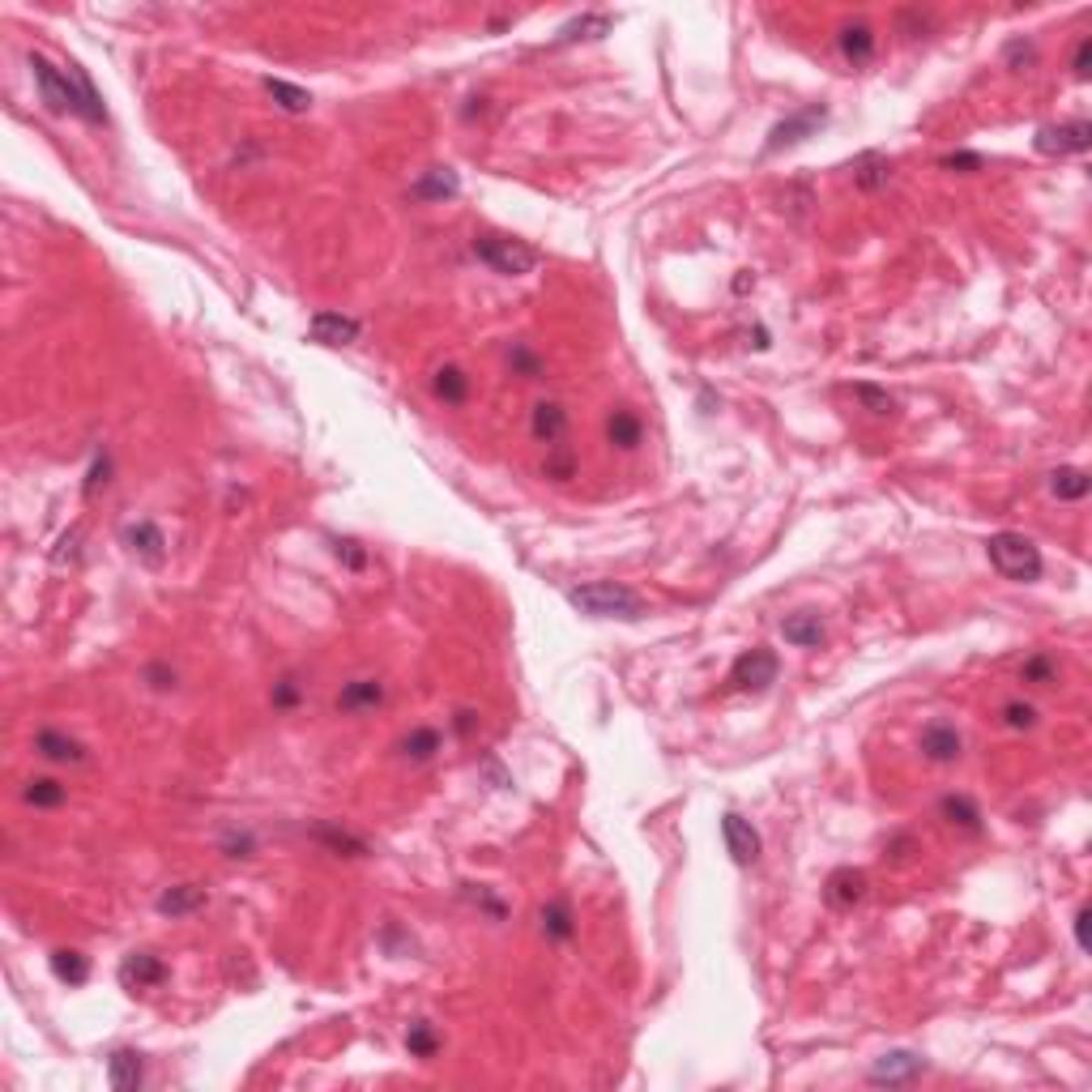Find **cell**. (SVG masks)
Masks as SVG:
<instances>
[{
	"label": "cell",
	"instance_id": "cell-1",
	"mask_svg": "<svg viewBox=\"0 0 1092 1092\" xmlns=\"http://www.w3.org/2000/svg\"><path fill=\"white\" fill-rule=\"evenodd\" d=\"M26 65H30V77H35V86H39V94H43V107H47L52 116L73 112V116H82L86 124H103V120H107V107H103V99H99V90L90 86V77L77 69V65L56 69L43 52H30Z\"/></svg>",
	"mask_w": 1092,
	"mask_h": 1092
},
{
	"label": "cell",
	"instance_id": "cell-2",
	"mask_svg": "<svg viewBox=\"0 0 1092 1092\" xmlns=\"http://www.w3.org/2000/svg\"><path fill=\"white\" fill-rule=\"evenodd\" d=\"M567 602L584 614H593V619H640L644 614V597L619 580L576 584V589H567Z\"/></svg>",
	"mask_w": 1092,
	"mask_h": 1092
},
{
	"label": "cell",
	"instance_id": "cell-3",
	"mask_svg": "<svg viewBox=\"0 0 1092 1092\" xmlns=\"http://www.w3.org/2000/svg\"><path fill=\"white\" fill-rule=\"evenodd\" d=\"M986 555H990V563L999 567V572L1007 576V580H1020V584H1028V580H1037L1041 576V550L1028 543L1024 534H1011V530H1003V534H994L990 543H986Z\"/></svg>",
	"mask_w": 1092,
	"mask_h": 1092
},
{
	"label": "cell",
	"instance_id": "cell-4",
	"mask_svg": "<svg viewBox=\"0 0 1092 1092\" xmlns=\"http://www.w3.org/2000/svg\"><path fill=\"white\" fill-rule=\"evenodd\" d=\"M474 257H479L487 269L496 274H509V278H521V274H534L538 269V248H530L526 240H509V235H479L474 240Z\"/></svg>",
	"mask_w": 1092,
	"mask_h": 1092
},
{
	"label": "cell",
	"instance_id": "cell-5",
	"mask_svg": "<svg viewBox=\"0 0 1092 1092\" xmlns=\"http://www.w3.org/2000/svg\"><path fill=\"white\" fill-rule=\"evenodd\" d=\"M1033 146H1037V154H1050V158H1063V154H1084V150L1092 146V124H1088V120L1046 124V129H1037Z\"/></svg>",
	"mask_w": 1092,
	"mask_h": 1092
},
{
	"label": "cell",
	"instance_id": "cell-6",
	"mask_svg": "<svg viewBox=\"0 0 1092 1092\" xmlns=\"http://www.w3.org/2000/svg\"><path fill=\"white\" fill-rule=\"evenodd\" d=\"M772 683H777V653L772 648H747L730 670L734 691H768Z\"/></svg>",
	"mask_w": 1092,
	"mask_h": 1092
},
{
	"label": "cell",
	"instance_id": "cell-7",
	"mask_svg": "<svg viewBox=\"0 0 1092 1092\" xmlns=\"http://www.w3.org/2000/svg\"><path fill=\"white\" fill-rule=\"evenodd\" d=\"M824 120H828V107H819V103L815 107H802V112L785 116V120H777V124H772V133H768V141H764V154H781L789 146H798V141L811 137Z\"/></svg>",
	"mask_w": 1092,
	"mask_h": 1092
},
{
	"label": "cell",
	"instance_id": "cell-8",
	"mask_svg": "<svg viewBox=\"0 0 1092 1092\" xmlns=\"http://www.w3.org/2000/svg\"><path fill=\"white\" fill-rule=\"evenodd\" d=\"M960 751H964V738L952 721H930L922 730V755L930 764H956Z\"/></svg>",
	"mask_w": 1092,
	"mask_h": 1092
},
{
	"label": "cell",
	"instance_id": "cell-9",
	"mask_svg": "<svg viewBox=\"0 0 1092 1092\" xmlns=\"http://www.w3.org/2000/svg\"><path fill=\"white\" fill-rule=\"evenodd\" d=\"M721 836H725V849H730V858L738 866L759 862V832L751 828V819H742V815L730 811L721 819Z\"/></svg>",
	"mask_w": 1092,
	"mask_h": 1092
},
{
	"label": "cell",
	"instance_id": "cell-10",
	"mask_svg": "<svg viewBox=\"0 0 1092 1092\" xmlns=\"http://www.w3.org/2000/svg\"><path fill=\"white\" fill-rule=\"evenodd\" d=\"M35 755H43L47 764H86L90 759L86 742H77L65 730H39L35 734Z\"/></svg>",
	"mask_w": 1092,
	"mask_h": 1092
},
{
	"label": "cell",
	"instance_id": "cell-11",
	"mask_svg": "<svg viewBox=\"0 0 1092 1092\" xmlns=\"http://www.w3.org/2000/svg\"><path fill=\"white\" fill-rule=\"evenodd\" d=\"M926 1071V1058H917L913 1050H892L870 1067V1084H909Z\"/></svg>",
	"mask_w": 1092,
	"mask_h": 1092
},
{
	"label": "cell",
	"instance_id": "cell-12",
	"mask_svg": "<svg viewBox=\"0 0 1092 1092\" xmlns=\"http://www.w3.org/2000/svg\"><path fill=\"white\" fill-rule=\"evenodd\" d=\"M824 900H828L832 909H853V905H862V900H866V875H862V870H853V866L832 870L828 883H824Z\"/></svg>",
	"mask_w": 1092,
	"mask_h": 1092
},
{
	"label": "cell",
	"instance_id": "cell-13",
	"mask_svg": "<svg viewBox=\"0 0 1092 1092\" xmlns=\"http://www.w3.org/2000/svg\"><path fill=\"white\" fill-rule=\"evenodd\" d=\"M530 432H534L538 445H546V449L563 445V436H567V410L559 402H538L534 415H530Z\"/></svg>",
	"mask_w": 1092,
	"mask_h": 1092
},
{
	"label": "cell",
	"instance_id": "cell-14",
	"mask_svg": "<svg viewBox=\"0 0 1092 1092\" xmlns=\"http://www.w3.org/2000/svg\"><path fill=\"white\" fill-rule=\"evenodd\" d=\"M124 546H129L133 555L141 563H150V567H158V563H163V555H167V538H163V530H158L154 521H137V526L124 530Z\"/></svg>",
	"mask_w": 1092,
	"mask_h": 1092
},
{
	"label": "cell",
	"instance_id": "cell-15",
	"mask_svg": "<svg viewBox=\"0 0 1092 1092\" xmlns=\"http://www.w3.org/2000/svg\"><path fill=\"white\" fill-rule=\"evenodd\" d=\"M120 981L129 990H146V986H163L167 981V964L158 960L154 952H133L129 960L120 964Z\"/></svg>",
	"mask_w": 1092,
	"mask_h": 1092
},
{
	"label": "cell",
	"instance_id": "cell-16",
	"mask_svg": "<svg viewBox=\"0 0 1092 1092\" xmlns=\"http://www.w3.org/2000/svg\"><path fill=\"white\" fill-rule=\"evenodd\" d=\"M312 342L351 346V342H359V321H351V316H342V312H316L312 316Z\"/></svg>",
	"mask_w": 1092,
	"mask_h": 1092
},
{
	"label": "cell",
	"instance_id": "cell-17",
	"mask_svg": "<svg viewBox=\"0 0 1092 1092\" xmlns=\"http://www.w3.org/2000/svg\"><path fill=\"white\" fill-rule=\"evenodd\" d=\"M385 704V683L380 678H355L338 691V713H372Z\"/></svg>",
	"mask_w": 1092,
	"mask_h": 1092
},
{
	"label": "cell",
	"instance_id": "cell-18",
	"mask_svg": "<svg viewBox=\"0 0 1092 1092\" xmlns=\"http://www.w3.org/2000/svg\"><path fill=\"white\" fill-rule=\"evenodd\" d=\"M538 930L550 939V943H567V939H576V913L567 900H546L543 909H538Z\"/></svg>",
	"mask_w": 1092,
	"mask_h": 1092
},
{
	"label": "cell",
	"instance_id": "cell-19",
	"mask_svg": "<svg viewBox=\"0 0 1092 1092\" xmlns=\"http://www.w3.org/2000/svg\"><path fill=\"white\" fill-rule=\"evenodd\" d=\"M836 47H841V56L849 60V65H866V60L875 56V26L870 22H845L841 35H836Z\"/></svg>",
	"mask_w": 1092,
	"mask_h": 1092
},
{
	"label": "cell",
	"instance_id": "cell-20",
	"mask_svg": "<svg viewBox=\"0 0 1092 1092\" xmlns=\"http://www.w3.org/2000/svg\"><path fill=\"white\" fill-rule=\"evenodd\" d=\"M781 636L794 648H819L828 640V631H824V623H819V614L798 610V614H785L781 619Z\"/></svg>",
	"mask_w": 1092,
	"mask_h": 1092
},
{
	"label": "cell",
	"instance_id": "cell-21",
	"mask_svg": "<svg viewBox=\"0 0 1092 1092\" xmlns=\"http://www.w3.org/2000/svg\"><path fill=\"white\" fill-rule=\"evenodd\" d=\"M606 440L614 449H640L644 445V419L636 415V410H610V419H606Z\"/></svg>",
	"mask_w": 1092,
	"mask_h": 1092
},
{
	"label": "cell",
	"instance_id": "cell-22",
	"mask_svg": "<svg viewBox=\"0 0 1092 1092\" xmlns=\"http://www.w3.org/2000/svg\"><path fill=\"white\" fill-rule=\"evenodd\" d=\"M107 1080H112L116 1092H137L141 1080H146V1063H141L137 1050H116L107 1058Z\"/></svg>",
	"mask_w": 1092,
	"mask_h": 1092
},
{
	"label": "cell",
	"instance_id": "cell-23",
	"mask_svg": "<svg viewBox=\"0 0 1092 1092\" xmlns=\"http://www.w3.org/2000/svg\"><path fill=\"white\" fill-rule=\"evenodd\" d=\"M440 747H445V738H440V730H432V725H415L410 734L398 738V755L406 764H427V759H436Z\"/></svg>",
	"mask_w": 1092,
	"mask_h": 1092
},
{
	"label": "cell",
	"instance_id": "cell-24",
	"mask_svg": "<svg viewBox=\"0 0 1092 1092\" xmlns=\"http://www.w3.org/2000/svg\"><path fill=\"white\" fill-rule=\"evenodd\" d=\"M205 888L201 883H180V888H167L163 896H158V913L163 917H188V913H197L205 909Z\"/></svg>",
	"mask_w": 1092,
	"mask_h": 1092
},
{
	"label": "cell",
	"instance_id": "cell-25",
	"mask_svg": "<svg viewBox=\"0 0 1092 1092\" xmlns=\"http://www.w3.org/2000/svg\"><path fill=\"white\" fill-rule=\"evenodd\" d=\"M939 815L952 828H960V832H973V836L981 832V811H977V802L969 794H943L939 798Z\"/></svg>",
	"mask_w": 1092,
	"mask_h": 1092
},
{
	"label": "cell",
	"instance_id": "cell-26",
	"mask_svg": "<svg viewBox=\"0 0 1092 1092\" xmlns=\"http://www.w3.org/2000/svg\"><path fill=\"white\" fill-rule=\"evenodd\" d=\"M432 393L445 406H462L470 398V376L457 368V363H445V368H436V376H432Z\"/></svg>",
	"mask_w": 1092,
	"mask_h": 1092
},
{
	"label": "cell",
	"instance_id": "cell-27",
	"mask_svg": "<svg viewBox=\"0 0 1092 1092\" xmlns=\"http://www.w3.org/2000/svg\"><path fill=\"white\" fill-rule=\"evenodd\" d=\"M849 171H853V184H858L862 193H879V188H888V180H892V163L883 154H862Z\"/></svg>",
	"mask_w": 1092,
	"mask_h": 1092
},
{
	"label": "cell",
	"instance_id": "cell-28",
	"mask_svg": "<svg viewBox=\"0 0 1092 1092\" xmlns=\"http://www.w3.org/2000/svg\"><path fill=\"white\" fill-rule=\"evenodd\" d=\"M457 171H449V167H432L427 171L423 180H415V188H410V193H415L419 201H445V197H457Z\"/></svg>",
	"mask_w": 1092,
	"mask_h": 1092
},
{
	"label": "cell",
	"instance_id": "cell-29",
	"mask_svg": "<svg viewBox=\"0 0 1092 1092\" xmlns=\"http://www.w3.org/2000/svg\"><path fill=\"white\" fill-rule=\"evenodd\" d=\"M22 798L30 806H39V811H56V806H65L69 785H60L56 777H30L26 789H22Z\"/></svg>",
	"mask_w": 1092,
	"mask_h": 1092
},
{
	"label": "cell",
	"instance_id": "cell-30",
	"mask_svg": "<svg viewBox=\"0 0 1092 1092\" xmlns=\"http://www.w3.org/2000/svg\"><path fill=\"white\" fill-rule=\"evenodd\" d=\"M1050 491L1058 500H1067V504H1080L1088 491H1092V479H1088V470H1075V466H1063V470H1054L1050 474Z\"/></svg>",
	"mask_w": 1092,
	"mask_h": 1092
},
{
	"label": "cell",
	"instance_id": "cell-31",
	"mask_svg": "<svg viewBox=\"0 0 1092 1092\" xmlns=\"http://www.w3.org/2000/svg\"><path fill=\"white\" fill-rule=\"evenodd\" d=\"M265 94L282 107V112H291V116H304L308 107H312V94L291 86V82H282V77H265Z\"/></svg>",
	"mask_w": 1092,
	"mask_h": 1092
},
{
	"label": "cell",
	"instance_id": "cell-32",
	"mask_svg": "<svg viewBox=\"0 0 1092 1092\" xmlns=\"http://www.w3.org/2000/svg\"><path fill=\"white\" fill-rule=\"evenodd\" d=\"M440 1046H445V1041H440V1033H436V1024L432 1020H415L406 1028V1050H410V1058H436L440 1054Z\"/></svg>",
	"mask_w": 1092,
	"mask_h": 1092
},
{
	"label": "cell",
	"instance_id": "cell-33",
	"mask_svg": "<svg viewBox=\"0 0 1092 1092\" xmlns=\"http://www.w3.org/2000/svg\"><path fill=\"white\" fill-rule=\"evenodd\" d=\"M52 973L60 981H69V986H82L90 977V960L82 952H73V947H60V952H52Z\"/></svg>",
	"mask_w": 1092,
	"mask_h": 1092
},
{
	"label": "cell",
	"instance_id": "cell-34",
	"mask_svg": "<svg viewBox=\"0 0 1092 1092\" xmlns=\"http://www.w3.org/2000/svg\"><path fill=\"white\" fill-rule=\"evenodd\" d=\"M606 30H610V18H606V13H584V18L567 22V26L559 30V43H576V39H602Z\"/></svg>",
	"mask_w": 1092,
	"mask_h": 1092
},
{
	"label": "cell",
	"instance_id": "cell-35",
	"mask_svg": "<svg viewBox=\"0 0 1092 1092\" xmlns=\"http://www.w3.org/2000/svg\"><path fill=\"white\" fill-rule=\"evenodd\" d=\"M1020 683H1033V687H1050L1058 683V661L1050 653H1033V657H1024V666H1020Z\"/></svg>",
	"mask_w": 1092,
	"mask_h": 1092
},
{
	"label": "cell",
	"instance_id": "cell-36",
	"mask_svg": "<svg viewBox=\"0 0 1092 1092\" xmlns=\"http://www.w3.org/2000/svg\"><path fill=\"white\" fill-rule=\"evenodd\" d=\"M853 398L862 402V410H870L875 419H888L896 415V398L888 389H879V385H853Z\"/></svg>",
	"mask_w": 1092,
	"mask_h": 1092
},
{
	"label": "cell",
	"instance_id": "cell-37",
	"mask_svg": "<svg viewBox=\"0 0 1092 1092\" xmlns=\"http://www.w3.org/2000/svg\"><path fill=\"white\" fill-rule=\"evenodd\" d=\"M299 700H304V683H299V674H282L274 691H269V704L278 708V713H291V708H299Z\"/></svg>",
	"mask_w": 1092,
	"mask_h": 1092
},
{
	"label": "cell",
	"instance_id": "cell-38",
	"mask_svg": "<svg viewBox=\"0 0 1092 1092\" xmlns=\"http://www.w3.org/2000/svg\"><path fill=\"white\" fill-rule=\"evenodd\" d=\"M543 474H546V479H555V483L576 479V453L567 449V445L546 449V466H543Z\"/></svg>",
	"mask_w": 1092,
	"mask_h": 1092
},
{
	"label": "cell",
	"instance_id": "cell-39",
	"mask_svg": "<svg viewBox=\"0 0 1092 1092\" xmlns=\"http://www.w3.org/2000/svg\"><path fill=\"white\" fill-rule=\"evenodd\" d=\"M509 368H513L517 376H526V380H538V376L546 372V363L538 359V355L530 351V346H521V342H517L513 351H509Z\"/></svg>",
	"mask_w": 1092,
	"mask_h": 1092
},
{
	"label": "cell",
	"instance_id": "cell-40",
	"mask_svg": "<svg viewBox=\"0 0 1092 1092\" xmlns=\"http://www.w3.org/2000/svg\"><path fill=\"white\" fill-rule=\"evenodd\" d=\"M321 836V841H329V849H338V853H346V858H363V853H368V845L359 841V836H351L346 828H321L316 832Z\"/></svg>",
	"mask_w": 1092,
	"mask_h": 1092
},
{
	"label": "cell",
	"instance_id": "cell-41",
	"mask_svg": "<svg viewBox=\"0 0 1092 1092\" xmlns=\"http://www.w3.org/2000/svg\"><path fill=\"white\" fill-rule=\"evenodd\" d=\"M77 555H82V526H73V530L60 534V543L52 550V563L65 567V563H77Z\"/></svg>",
	"mask_w": 1092,
	"mask_h": 1092
},
{
	"label": "cell",
	"instance_id": "cell-42",
	"mask_svg": "<svg viewBox=\"0 0 1092 1092\" xmlns=\"http://www.w3.org/2000/svg\"><path fill=\"white\" fill-rule=\"evenodd\" d=\"M107 483H112V457L99 453V457H94V466H90V474H86V487H82V491H86V500L99 496V491H103Z\"/></svg>",
	"mask_w": 1092,
	"mask_h": 1092
},
{
	"label": "cell",
	"instance_id": "cell-43",
	"mask_svg": "<svg viewBox=\"0 0 1092 1092\" xmlns=\"http://www.w3.org/2000/svg\"><path fill=\"white\" fill-rule=\"evenodd\" d=\"M1003 721L1011 725V730H1033V725H1037V708H1033V704L1011 700V704L1003 708Z\"/></svg>",
	"mask_w": 1092,
	"mask_h": 1092
},
{
	"label": "cell",
	"instance_id": "cell-44",
	"mask_svg": "<svg viewBox=\"0 0 1092 1092\" xmlns=\"http://www.w3.org/2000/svg\"><path fill=\"white\" fill-rule=\"evenodd\" d=\"M141 678H146V683H150L154 691H171V687H176V678H180V674L171 670L167 661H150V666L141 670Z\"/></svg>",
	"mask_w": 1092,
	"mask_h": 1092
},
{
	"label": "cell",
	"instance_id": "cell-45",
	"mask_svg": "<svg viewBox=\"0 0 1092 1092\" xmlns=\"http://www.w3.org/2000/svg\"><path fill=\"white\" fill-rule=\"evenodd\" d=\"M338 559L346 567H355V572H363V567H368V550H363V543H355V538H338Z\"/></svg>",
	"mask_w": 1092,
	"mask_h": 1092
},
{
	"label": "cell",
	"instance_id": "cell-46",
	"mask_svg": "<svg viewBox=\"0 0 1092 1092\" xmlns=\"http://www.w3.org/2000/svg\"><path fill=\"white\" fill-rule=\"evenodd\" d=\"M1033 60H1037V47H1033V43H1024V39L1007 43V65L1016 69V73H1020L1024 65H1033Z\"/></svg>",
	"mask_w": 1092,
	"mask_h": 1092
},
{
	"label": "cell",
	"instance_id": "cell-47",
	"mask_svg": "<svg viewBox=\"0 0 1092 1092\" xmlns=\"http://www.w3.org/2000/svg\"><path fill=\"white\" fill-rule=\"evenodd\" d=\"M981 163H986V158H981V154H969V150H960V154H947V158H943V167H947V171H977Z\"/></svg>",
	"mask_w": 1092,
	"mask_h": 1092
},
{
	"label": "cell",
	"instance_id": "cell-48",
	"mask_svg": "<svg viewBox=\"0 0 1092 1092\" xmlns=\"http://www.w3.org/2000/svg\"><path fill=\"white\" fill-rule=\"evenodd\" d=\"M223 849H227V858H252V836L248 832H231L227 841H223Z\"/></svg>",
	"mask_w": 1092,
	"mask_h": 1092
},
{
	"label": "cell",
	"instance_id": "cell-49",
	"mask_svg": "<svg viewBox=\"0 0 1092 1092\" xmlns=\"http://www.w3.org/2000/svg\"><path fill=\"white\" fill-rule=\"evenodd\" d=\"M1088 65H1092V39H1080L1075 43V56H1071V73L1088 77Z\"/></svg>",
	"mask_w": 1092,
	"mask_h": 1092
},
{
	"label": "cell",
	"instance_id": "cell-50",
	"mask_svg": "<svg viewBox=\"0 0 1092 1092\" xmlns=\"http://www.w3.org/2000/svg\"><path fill=\"white\" fill-rule=\"evenodd\" d=\"M453 730L462 734V738H470L474 730H479V713H474V708H457V713H453Z\"/></svg>",
	"mask_w": 1092,
	"mask_h": 1092
},
{
	"label": "cell",
	"instance_id": "cell-51",
	"mask_svg": "<svg viewBox=\"0 0 1092 1092\" xmlns=\"http://www.w3.org/2000/svg\"><path fill=\"white\" fill-rule=\"evenodd\" d=\"M466 896H470V900H474V905H479V909H487L491 917H504V913H509V909H504L496 896H491V892H483V888H479V892H474V888H466Z\"/></svg>",
	"mask_w": 1092,
	"mask_h": 1092
},
{
	"label": "cell",
	"instance_id": "cell-52",
	"mask_svg": "<svg viewBox=\"0 0 1092 1092\" xmlns=\"http://www.w3.org/2000/svg\"><path fill=\"white\" fill-rule=\"evenodd\" d=\"M1088 909H1080L1075 913V943H1080V952H1088Z\"/></svg>",
	"mask_w": 1092,
	"mask_h": 1092
}]
</instances>
